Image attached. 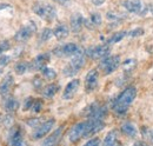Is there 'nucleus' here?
<instances>
[{"label": "nucleus", "instance_id": "f257e3e1", "mask_svg": "<svg viewBox=\"0 0 153 146\" xmlns=\"http://www.w3.org/2000/svg\"><path fill=\"white\" fill-rule=\"evenodd\" d=\"M135 97H137V89L134 86H127L113 101L112 105L113 111L117 114H125L128 107L131 106V104L134 101Z\"/></svg>", "mask_w": 153, "mask_h": 146}, {"label": "nucleus", "instance_id": "f03ea898", "mask_svg": "<svg viewBox=\"0 0 153 146\" xmlns=\"http://www.w3.org/2000/svg\"><path fill=\"white\" fill-rule=\"evenodd\" d=\"M32 11L34 14H37L39 18L44 19L46 21H52L57 18V10L53 5L47 2L38 1L32 6Z\"/></svg>", "mask_w": 153, "mask_h": 146}, {"label": "nucleus", "instance_id": "7ed1b4c3", "mask_svg": "<svg viewBox=\"0 0 153 146\" xmlns=\"http://www.w3.org/2000/svg\"><path fill=\"white\" fill-rule=\"evenodd\" d=\"M85 53L80 52L78 54L73 55L71 61L64 67L62 73L65 77H73L76 73H79V71L85 66Z\"/></svg>", "mask_w": 153, "mask_h": 146}, {"label": "nucleus", "instance_id": "20e7f679", "mask_svg": "<svg viewBox=\"0 0 153 146\" xmlns=\"http://www.w3.org/2000/svg\"><path fill=\"white\" fill-rule=\"evenodd\" d=\"M120 57L119 55H107L105 58L101 59V61L99 63V69L102 72V74L108 75L111 73H113L120 66Z\"/></svg>", "mask_w": 153, "mask_h": 146}, {"label": "nucleus", "instance_id": "39448f33", "mask_svg": "<svg viewBox=\"0 0 153 146\" xmlns=\"http://www.w3.org/2000/svg\"><path fill=\"white\" fill-rule=\"evenodd\" d=\"M37 32V25L34 21H28L22 27H20L14 34V40L17 42H25Z\"/></svg>", "mask_w": 153, "mask_h": 146}, {"label": "nucleus", "instance_id": "423d86ee", "mask_svg": "<svg viewBox=\"0 0 153 146\" xmlns=\"http://www.w3.org/2000/svg\"><path fill=\"white\" fill-rule=\"evenodd\" d=\"M82 52V50L74 42H68L65 45H60L53 50V54L58 58H67V57H73Z\"/></svg>", "mask_w": 153, "mask_h": 146}, {"label": "nucleus", "instance_id": "0eeeda50", "mask_svg": "<svg viewBox=\"0 0 153 146\" xmlns=\"http://www.w3.org/2000/svg\"><path fill=\"white\" fill-rule=\"evenodd\" d=\"M110 51H111V47L108 44H104V45H98V46H93V47H90L86 50L85 55L93 59V60H99V59H102L105 57L110 54Z\"/></svg>", "mask_w": 153, "mask_h": 146}, {"label": "nucleus", "instance_id": "6e6552de", "mask_svg": "<svg viewBox=\"0 0 153 146\" xmlns=\"http://www.w3.org/2000/svg\"><path fill=\"white\" fill-rule=\"evenodd\" d=\"M54 124H56V120L54 119H48V120L39 124L38 126L34 127V131L32 133V139L39 140V139L44 138L45 136H47L51 132V130L53 128Z\"/></svg>", "mask_w": 153, "mask_h": 146}, {"label": "nucleus", "instance_id": "1a4fd4ad", "mask_svg": "<svg viewBox=\"0 0 153 146\" xmlns=\"http://www.w3.org/2000/svg\"><path fill=\"white\" fill-rule=\"evenodd\" d=\"M121 5L127 12L134 14H143L147 10L141 0H123Z\"/></svg>", "mask_w": 153, "mask_h": 146}, {"label": "nucleus", "instance_id": "9d476101", "mask_svg": "<svg viewBox=\"0 0 153 146\" xmlns=\"http://www.w3.org/2000/svg\"><path fill=\"white\" fill-rule=\"evenodd\" d=\"M85 128H86V121H80L73 125L70 132H68V140L71 143H76L81 138H84L85 134Z\"/></svg>", "mask_w": 153, "mask_h": 146}, {"label": "nucleus", "instance_id": "9b49d317", "mask_svg": "<svg viewBox=\"0 0 153 146\" xmlns=\"http://www.w3.org/2000/svg\"><path fill=\"white\" fill-rule=\"evenodd\" d=\"M99 85V73L96 69L91 70L85 77V91L91 93L96 90Z\"/></svg>", "mask_w": 153, "mask_h": 146}, {"label": "nucleus", "instance_id": "f8f14e48", "mask_svg": "<svg viewBox=\"0 0 153 146\" xmlns=\"http://www.w3.org/2000/svg\"><path fill=\"white\" fill-rule=\"evenodd\" d=\"M8 144L10 145H16V146H20L25 144L24 136H22L21 128L19 126H13V127L10 130V133H8Z\"/></svg>", "mask_w": 153, "mask_h": 146}, {"label": "nucleus", "instance_id": "ddd939ff", "mask_svg": "<svg viewBox=\"0 0 153 146\" xmlns=\"http://www.w3.org/2000/svg\"><path fill=\"white\" fill-rule=\"evenodd\" d=\"M50 53H42L36 57L32 61H30V70L31 71H41V69H44L47 63L50 61Z\"/></svg>", "mask_w": 153, "mask_h": 146}, {"label": "nucleus", "instance_id": "4468645a", "mask_svg": "<svg viewBox=\"0 0 153 146\" xmlns=\"http://www.w3.org/2000/svg\"><path fill=\"white\" fill-rule=\"evenodd\" d=\"M106 114H107V109L105 106H101V105H98V104H93L88 109L87 118L88 119H101V120H104Z\"/></svg>", "mask_w": 153, "mask_h": 146}, {"label": "nucleus", "instance_id": "2eb2a0df", "mask_svg": "<svg viewBox=\"0 0 153 146\" xmlns=\"http://www.w3.org/2000/svg\"><path fill=\"white\" fill-rule=\"evenodd\" d=\"M14 85V79L12 77V74H7L0 83V95L5 99L10 95L11 93V90Z\"/></svg>", "mask_w": 153, "mask_h": 146}, {"label": "nucleus", "instance_id": "dca6fc26", "mask_svg": "<svg viewBox=\"0 0 153 146\" xmlns=\"http://www.w3.org/2000/svg\"><path fill=\"white\" fill-rule=\"evenodd\" d=\"M79 86H80V80H79V79H73V80H71V81L66 85V87H65V90H64L62 99H65V100H71V99L76 95V92H78Z\"/></svg>", "mask_w": 153, "mask_h": 146}, {"label": "nucleus", "instance_id": "f3484780", "mask_svg": "<svg viewBox=\"0 0 153 146\" xmlns=\"http://www.w3.org/2000/svg\"><path fill=\"white\" fill-rule=\"evenodd\" d=\"M102 24V17L100 13H92L87 19H84V26L87 27L88 30H94L97 27H99Z\"/></svg>", "mask_w": 153, "mask_h": 146}, {"label": "nucleus", "instance_id": "a211bd4d", "mask_svg": "<svg viewBox=\"0 0 153 146\" xmlns=\"http://www.w3.org/2000/svg\"><path fill=\"white\" fill-rule=\"evenodd\" d=\"M70 24H71V30H72L74 33H78V32L81 31V28H82V26H84V17H82L80 13H74V14L71 17Z\"/></svg>", "mask_w": 153, "mask_h": 146}, {"label": "nucleus", "instance_id": "6ab92c4d", "mask_svg": "<svg viewBox=\"0 0 153 146\" xmlns=\"http://www.w3.org/2000/svg\"><path fill=\"white\" fill-rule=\"evenodd\" d=\"M61 136H62V127L57 128L51 136H48V137L42 142V145L44 146L57 145L58 143L60 142V139H61Z\"/></svg>", "mask_w": 153, "mask_h": 146}, {"label": "nucleus", "instance_id": "aec40b11", "mask_svg": "<svg viewBox=\"0 0 153 146\" xmlns=\"http://www.w3.org/2000/svg\"><path fill=\"white\" fill-rule=\"evenodd\" d=\"M70 34V28L65 24H59L57 27L53 30V36L57 38L58 40H64Z\"/></svg>", "mask_w": 153, "mask_h": 146}, {"label": "nucleus", "instance_id": "412c9836", "mask_svg": "<svg viewBox=\"0 0 153 146\" xmlns=\"http://www.w3.org/2000/svg\"><path fill=\"white\" fill-rule=\"evenodd\" d=\"M4 100H5V103H4V107H5V110H6L7 113H14L17 110L19 109V101H18L16 98L8 95V97L5 98Z\"/></svg>", "mask_w": 153, "mask_h": 146}, {"label": "nucleus", "instance_id": "4be33fe9", "mask_svg": "<svg viewBox=\"0 0 153 146\" xmlns=\"http://www.w3.org/2000/svg\"><path fill=\"white\" fill-rule=\"evenodd\" d=\"M60 90V86L58 84H50L42 89V97L46 99H52Z\"/></svg>", "mask_w": 153, "mask_h": 146}, {"label": "nucleus", "instance_id": "5701e85b", "mask_svg": "<svg viewBox=\"0 0 153 146\" xmlns=\"http://www.w3.org/2000/svg\"><path fill=\"white\" fill-rule=\"evenodd\" d=\"M121 132H123L125 136L130 137V138H135L137 134H138L137 127L134 126L132 123H130V121H126V123H124V124L121 125Z\"/></svg>", "mask_w": 153, "mask_h": 146}, {"label": "nucleus", "instance_id": "b1692460", "mask_svg": "<svg viewBox=\"0 0 153 146\" xmlns=\"http://www.w3.org/2000/svg\"><path fill=\"white\" fill-rule=\"evenodd\" d=\"M102 144L105 146H113V145L119 144V142H118V132H117L115 130L110 131V132L106 134V137H105Z\"/></svg>", "mask_w": 153, "mask_h": 146}, {"label": "nucleus", "instance_id": "393cba45", "mask_svg": "<svg viewBox=\"0 0 153 146\" xmlns=\"http://www.w3.org/2000/svg\"><path fill=\"white\" fill-rule=\"evenodd\" d=\"M127 36V32L126 31H120V32H117L113 33L112 36H110L107 40H106V44L108 45H112V44H117V42H120L125 36Z\"/></svg>", "mask_w": 153, "mask_h": 146}, {"label": "nucleus", "instance_id": "a878e982", "mask_svg": "<svg viewBox=\"0 0 153 146\" xmlns=\"http://www.w3.org/2000/svg\"><path fill=\"white\" fill-rule=\"evenodd\" d=\"M14 71H16L17 74H19V75L25 74L26 72L31 71V70H30V63H28V61H20L18 64H16Z\"/></svg>", "mask_w": 153, "mask_h": 146}, {"label": "nucleus", "instance_id": "bb28decb", "mask_svg": "<svg viewBox=\"0 0 153 146\" xmlns=\"http://www.w3.org/2000/svg\"><path fill=\"white\" fill-rule=\"evenodd\" d=\"M41 74L44 75V78L45 79H47V80H54L56 78H57V72L53 70V69H51V67H44V69H41Z\"/></svg>", "mask_w": 153, "mask_h": 146}, {"label": "nucleus", "instance_id": "cd10ccee", "mask_svg": "<svg viewBox=\"0 0 153 146\" xmlns=\"http://www.w3.org/2000/svg\"><path fill=\"white\" fill-rule=\"evenodd\" d=\"M52 36H53V30L46 27V28H44V30L40 32V34H39V41H40V42L48 41Z\"/></svg>", "mask_w": 153, "mask_h": 146}, {"label": "nucleus", "instance_id": "c85d7f7f", "mask_svg": "<svg viewBox=\"0 0 153 146\" xmlns=\"http://www.w3.org/2000/svg\"><path fill=\"white\" fill-rule=\"evenodd\" d=\"M11 48V42L8 40H2L0 41V57L4 54L5 52H7Z\"/></svg>", "mask_w": 153, "mask_h": 146}, {"label": "nucleus", "instance_id": "c756f323", "mask_svg": "<svg viewBox=\"0 0 153 146\" xmlns=\"http://www.w3.org/2000/svg\"><path fill=\"white\" fill-rule=\"evenodd\" d=\"M10 61H11V57H8V55H5L2 54L0 57V72L10 64Z\"/></svg>", "mask_w": 153, "mask_h": 146}, {"label": "nucleus", "instance_id": "7c9ffc66", "mask_svg": "<svg viewBox=\"0 0 153 146\" xmlns=\"http://www.w3.org/2000/svg\"><path fill=\"white\" fill-rule=\"evenodd\" d=\"M41 110H42V101L39 100V99H34V103H33V105L31 107V111L34 112V113H38Z\"/></svg>", "mask_w": 153, "mask_h": 146}, {"label": "nucleus", "instance_id": "2f4dec72", "mask_svg": "<svg viewBox=\"0 0 153 146\" xmlns=\"http://www.w3.org/2000/svg\"><path fill=\"white\" fill-rule=\"evenodd\" d=\"M144 34V30L141 28V27H137V28H133V30H131V31H128L127 32V36H140Z\"/></svg>", "mask_w": 153, "mask_h": 146}, {"label": "nucleus", "instance_id": "473e14b6", "mask_svg": "<svg viewBox=\"0 0 153 146\" xmlns=\"http://www.w3.org/2000/svg\"><path fill=\"white\" fill-rule=\"evenodd\" d=\"M33 103H34V98H33V97H28V98H26V100H25V103H24V110H25V111L31 110L32 105H33Z\"/></svg>", "mask_w": 153, "mask_h": 146}, {"label": "nucleus", "instance_id": "72a5a7b5", "mask_svg": "<svg viewBox=\"0 0 153 146\" xmlns=\"http://www.w3.org/2000/svg\"><path fill=\"white\" fill-rule=\"evenodd\" d=\"M99 144H100V140H99L98 138L90 139V140H87V142L85 143V145L86 146H94V145H99Z\"/></svg>", "mask_w": 153, "mask_h": 146}, {"label": "nucleus", "instance_id": "f704fd0d", "mask_svg": "<svg viewBox=\"0 0 153 146\" xmlns=\"http://www.w3.org/2000/svg\"><path fill=\"white\" fill-rule=\"evenodd\" d=\"M5 10H12V6L10 4H0V12Z\"/></svg>", "mask_w": 153, "mask_h": 146}, {"label": "nucleus", "instance_id": "c9c22d12", "mask_svg": "<svg viewBox=\"0 0 153 146\" xmlns=\"http://www.w3.org/2000/svg\"><path fill=\"white\" fill-rule=\"evenodd\" d=\"M33 85H34L37 89H39V87L41 86V80H40L39 78H36V79H34V83H33Z\"/></svg>", "mask_w": 153, "mask_h": 146}, {"label": "nucleus", "instance_id": "e433bc0d", "mask_svg": "<svg viewBox=\"0 0 153 146\" xmlns=\"http://www.w3.org/2000/svg\"><path fill=\"white\" fill-rule=\"evenodd\" d=\"M53 1L59 4V5H67L70 2V0H53Z\"/></svg>", "mask_w": 153, "mask_h": 146}, {"label": "nucleus", "instance_id": "4c0bfd02", "mask_svg": "<svg viewBox=\"0 0 153 146\" xmlns=\"http://www.w3.org/2000/svg\"><path fill=\"white\" fill-rule=\"evenodd\" d=\"M104 1H105V0H93V4L97 5V6H99V5H101Z\"/></svg>", "mask_w": 153, "mask_h": 146}, {"label": "nucleus", "instance_id": "58836bf2", "mask_svg": "<svg viewBox=\"0 0 153 146\" xmlns=\"http://www.w3.org/2000/svg\"><path fill=\"white\" fill-rule=\"evenodd\" d=\"M147 10H149V11L151 12V14H153V4H151V5H150V6L147 7Z\"/></svg>", "mask_w": 153, "mask_h": 146}, {"label": "nucleus", "instance_id": "ea45409f", "mask_svg": "<svg viewBox=\"0 0 153 146\" xmlns=\"http://www.w3.org/2000/svg\"><path fill=\"white\" fill-rule=\"evenodd\" d=\"M151 136H152V139H153V131H152V133H151Z\"/></svg>", "mask_w": 153, "mask_h": 146}]
</instances>
